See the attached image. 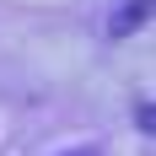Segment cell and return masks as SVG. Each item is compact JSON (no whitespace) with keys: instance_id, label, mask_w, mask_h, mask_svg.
<instances>
[{"instance_id":"6da1fadb","label":"cell","mask_w":156,"mask_h":156,"mask_svg":"<svg viewBox=\"0 0 156 156\" xmlns=\"http://www.w3.org/2000/svg\"><path fill=\"white\" fill-rule=\"evenodd\" d=\"M151 22V0H124L119 11H113V22H108V32L113 38H129L135 27H145Z\"/></svg>"},{"instance_id":"7a4b0ae2","label":"cell","mask_w":156,"mask_h":156,"mask_svg":"<svg viewBox=\"0 0 156 156\" xmlns=\"http://www.w3.org/2000/svg\"><path fill=\"white\" fill-rule=\"evenodd\" d=\"M65 156H92V151H65Z\"/></svg>"}]
</instances>
